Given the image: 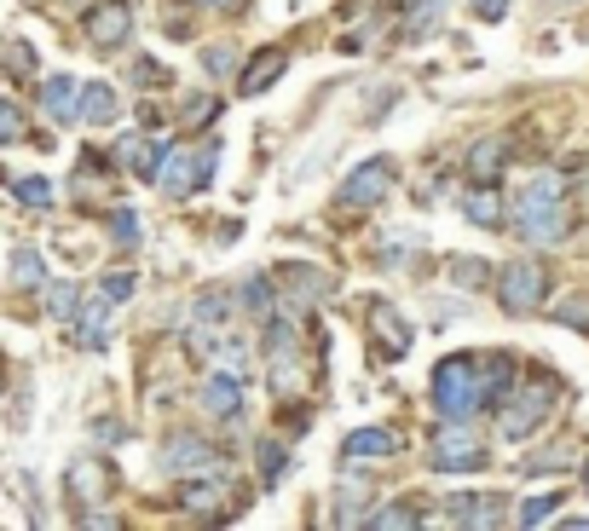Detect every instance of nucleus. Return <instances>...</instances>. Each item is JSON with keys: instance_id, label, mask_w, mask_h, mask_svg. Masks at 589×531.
<instances>
[{"instance_id": "f704fd0d", "label": "nucleus", "mask_w": 589, "mask_h": 531, "mask_svg": "<svg viewBox=\"0 0 589 531\" xmlns=\"http://www.w3.org/2000/svg\"><path fill=\"white\" fill-rule=\"evenodd\" d=\"M133 290H139L133 272H105V295H110V300H128Z\"/></svg>"}, {"instance_id": "72a5a7b5", "label": "nucleus", "mask_w": 589, "mask_h": 531, "mask_svg": "<svg viewBox=\"0 0 589 531\" xmlns=\"http://www.w3.org/2000/svg\"><path fill=\"white\" fill-rule=\"evenodd\" d=\"M283 468H290V462H283V445H260V480L278 485V480H283Z\"/></svg>"}, {"instance_id": "4468645a", "label": "nucleus", "mask_w": 589, "mask_h": 531, "mask_svg": "<svg viewBox=\"0 0 589 531\" xmlns=\"http://www.w3.org/2000/svg\"><path fill=\"white\" fill-rule=\"evenodd\" d=\"M75 341L81 346H105L110 341V295H98V300H87L75 312Z\"/></svg>"}, {"instance_id": "1a4fd4ad", "label": "nucleus", "mask_w": 589, "mask_h": 531, "mask_svg": "<svg viewBox=\"0 0 589 531\" xmlns=\"http://www.w3.org/2000/svg\"><path fill=\"white\" fill-rule=\"evenodd\" d=\"M364 312H370V335H376V346H381V358H399V353H411V330L399 323V312H393L388 300H370Z\"/></svg>"}, {"instance_id": "aec40b11", "label": "nucleus", "mask_w": 589, "mask_h": 531, "mask_svg": "<svg viewBox=\"0 0 589 531\" xmlns=\"http://www.w3.org/2000/svg\"><path fill=\"white\" fill-rule=\"evenodd\" d=\"M12 283L17 290H40L47 283V266H40L35 249H12Z\"/></svg>"}, {"instance_id": "dca6fc26", "label": "nucleus", "mask_w": 589, "mask_h": 531, "mask_svg": "<svg viewBox=\"0 0 589 531\" xmlns=\"http://www.w3.org/2000/svg\"><path fill=\"white\" fill-rule=\"evenodd\" d=\"M40 105H47L52 121H75V116H81L75 81H70V75H47V81H40Z\"/></svg>"}, {"instance_id": "f03ea898", "label": "nucleus", "mask_w": 589, "mask_h": 531, "mask_svg": "<svg viewBox=\"0 0 589 531\" xmlns=\"http://www.w3.org/2000/svg\"><path fill=\"white\" fill-rule=\"evenodd\" d=\"M434 411L445 422H469L480 411V364L474 358H445L434 370Z\"/></svg>"}, {"instance_id": "c756f323", "label": "nucleus", "mask_w": 589, "mask_h": 531, "mask_svg": "<svg viewBox=\"0 0 589 531\" xmlns=\"http://www.w3.org/2000/svg\"><path fill=\"white\" fill-rule=\"evenodd\" d=\"M110 243H121V249H133V243H139V214L133 209H116L110 214Z\"/></svg>"}, {"instance_id": "58836bf2", "label": "nucleus", "mask_w": 589, "mask_h": 531, "mask_svg": "<svg viewBox=\"0 0 589 531\" xmlns=\"http://www.w3.org/2000/svg\"><path fill=\"white\" fill-rule=\"evenodd\" d=\"M243 300H249V306H255V312H267V306H272V290H267V283H260V278H255V283H249V290H243Z\"/></svg>"}, {"instance_id": "a211bd4d", "label": "nucleus", "mask_w": 589, "mask_h": 531, "mask_svg": "<svg viewBox=\"0 0 589 531\" xmlns=\"http://www.w3.org/2000/svg\"><path fill=\"white\" fill-rule=\"evenodd\" d=\"M81 121H93V128H105V121H116V93L105 87V81L81 87Z\"/></svg>"}, {"instance_id": "7ed1b4c3", "label": "nucleus", "mask_w": 589, "mask_h": 531, "mask_svg": "<svg viewBox=\"0 0 589 531\" xmlns=\"http://www.w3.org/2000/svg\"><path fill=\"white\" fill-rule=\"evenodd\" d=\"M214 179V151H202V156H191V151H168L162 145V156H156V174H151V186H162L168 197H191V191H202Z\"/></svg>"}, {"instance_id": "cd10ccee", "label": "nucleus", "mask_w": 589, "mask_h": 531, "mask_svg": "<svg viewBox=\"0 0 589 531\" xmlns=\"http://www.w3.org/2000/svg\"><path fill=\"white\" fill-rule=\"evenodd\" d=\"M30 128H24V110L12 105V98H0V145H17Z\"/></svg>"}, {"instance_id": "f3484780", "label": "nucleus", "mask_w": 589, "mask_h": 531, "mask_svg": "<svg viewBox=\"0 0 589 531\" xmlns=\"http://www.w3.org/2000/svg\"><path fill=\"white\" fill-rule=\"evenodd\" d=\"M503 497H451V520L457 526H497L503 520Z\"/></svg>"}, {"instance_id": "39448f33", "label": "nucleus", "mask_w": 589, "mask_h": 531, "mask_svg": "<svg viewBox=\"0 0 589 531\" xmlns=\"http://www.w3.org/2000/svg\"><path fill=\"white\" fill-rule=\"evenodd\" d=\"M434 468L439 474H474V468H485V445L474 439L469 422H445L439 439H434Z\"/></svg>"}, {"instance_id": "5701e85b", "label": "nucleus", "mask_w": 589, "mask_h": 531, "mask_svg": "<svg viewBox=\"0 0 589 531\" xmlns=\"http://www.w3.org/2000/svg\"><path fill=\"white\" fill-rule=\"evenodd\" d=\"M12 191L17 202H30V209H52V186L40 174H24V179H12Z\"/></svg>"}, {"instance_id": "7c9ffc66", "label": "nucleus", "mask_w": 589, "mask_h": 531, "mask_svg": "<svg viewBox=\"0 0 589 531\" xmlns=\"http://www.w3.org/2000/svg\"><path fill=\"white\" fill-rule=\"evenodd\" d=\"M179 503H186L191 515H214V503H220V485H186V492H179Z\"/></svg>"}, {"instance_id": "423d86ee", "label": "nucleus", "mask_w": 589, "mask_h": 531, "mask_svg": "<svg viewBox=\"0 0 589 531\" xmlns=\"http://www.w3.org/2000/svg\"><path fill=\"white\" fill-rule=\"evenodd\" d=\"M81 35H87V47H98V52L128 47V35H133V7H128V0H98V7L81 17Z\"/></svg>"}, {"instance_id": "a878e982", "label": "nucleus", "mask_w": 589, "mask_h": 531, "mask_svg": "<svg viewBox=\"0 0 589 531\" xmlns=\"http://www.w3.org/2000/svg\"><path fill=\"white\" fill-rule=\"evenodd\" d=\"M462 209H469V220H480V226H497V220L509 214V209H503V202H497L492 191H474L469 202H462Z\"/></svg>"}, {"instance_id": "4c0bfd02", "label": "nucleus", "mask_w": 589, "mask_h": 531, "mask_svg": "<svg viewBox=\"0 0 589 531\" xmlns=\"http://www.w3.org/2000/svg\"><path fill=\"white\" fill-rule=\"evenodd\" d=\"M434 12H439V0H411V30H428Z\"/></svg>"}, {"instance_id": "ea45409f", "label": "nucleus", "mask_w": 589, "mask_h": 531, "mask_svg": "<svg viewBox=\"0 0 589 531\" xmlns=\"http://www.w3.org/2000/svg\"><path fill=\"white\" fill-rule=\"evenodd\" d=\"M47 306H52V312H58V318H64V312H70V306H75V290H70V283H58V290L47 295Z\"/></svg>"}, {"instance_id": "bb28decb", "label": "nucleus", "mask_w": 589, "mask_h": 531, "mask_svg": "<svg viewBox=\"0 0 589 531\" xmlns=\"http://www.w3.org/2000/svg\"><path fill=\"white\" fill-rule=\"evenodd\" d=\"M283 278H290L301 295H318V300L330 295V278H323V272H313V266H290V272H283Z\"/></svg>"}, {"instance_id": "9b49d317", "label": "nucleus", "mask_w": 589, "mask_h": 531, "mask_svg": "<svg viewBox=\"0 0 589 531\" xmlns=\"http://www.w3.org/2000/svg\"><path fill=\"white\" fill-rule=\"evenodd\" d=\"M168 474H179V480H191V474H220V457H214L202 439H174V445H168Z\"/></svg>"}, {"instance_id": "412c9836", "label": "nucleus", "mask_w": 589, "mask_h": 531, "mask_svg": "<svg viewBox=\"0 0 589 531\" xmlns=\"http://www.w3.org/2000/svg\"><path fill=\"white\" fill-rule=\"evenodd\" d=\"M105 485H110V474L98 462H81L75 474H70V492L81 497V503H93V497H105Z\"/></svg>"}, {"instance_id": "6e6552de", "label": "nucleus", "mask_w": 589, "mask_h": 531, "mask_svg": "<svg viewBox=\"0 0 589 531\" xmlns=\"http://www.w3.org/2000/svg\"><path fill=\"white\" fill-rule=\"evenodd\" d=\"M550 399H555V387H526V393L503 411V439H526V434H538V422L550 416Z\"/></svg>"}, {"instance_id": "37998d69", "label": "nucleus", "mask_w": 589, "mask_h": 531, "mask_svg": "<svg viewBox=\"0 0 589 531\" xmlns=\"http://www.w3.org/2000/svg\"><path fill=\"white\" fill-rule=\"evenodd\" d=\"M584 492H589V462H584Z\"/></svg>"}, {"instance_id": "e433bc0d", "label": "nucleus", "mask_w": 589, "mask_h": 531, "mask_svg": "<svg viewBox=\"0 0 589 531\" xmlns=\"http://www.w3.org/2000/svg\"><path fill=\"white\" fill-rule=\"evenodd\" d=\"M202 64H209L214 75H226V70L237 64V52H232V47H209V52H202Z\"/></svg>"}, {"instance_id": "f8f14e48", "label": "nucleus", "mask_w": 589, "mask_h": 531, "mask_svg": "<svg viewBox=\"0 0 589 531\" xmlns=\"http://www.w3.org/2000/svg\"><path fill=\"white\" fill-rule=\"evenodd\" d=\"M393 451H399L393 427H358V434H347V445H341L347 462H376V457H393Z\"/></svg>"}, {"instance_id": "a19ab883", "label": "nucleus", "mask_w": 589, "mask_h": 531, "mask_svg": "<svg viewBox=\"0 0 589 531\" xmlns=\"http://www.w3.org/2000/svg\"><path fill=\"white\" fill-rule=\"evenodd\" d=\"M133 75H139V81H168V70H162V64H151V58H139V64H133Z\"/></svg>"}, {"instance_id": "b1692460", "label": "nucleus", "mask_w": 589, "mask_h": 531, "mask_svg": "<svg viewBox=\"0 0 589 531\" xmlns=\"http://www.w3.org/2000/svg\"><path fill=\"white\" fill-rule=\"evenodd\" d=\"M0 64H7L12 75H35V52H30V40H0Z\"/></svg>"}, {"instance_id": "f257e3e1", "label": "nucleus", "mask_w": 589, "mask_h": 531, "mask_svg": "<svg viewBox=\"0 0 589 531\" xmlns=\"http://www.w3.org/2000/svg\"><path fill=\"white\" fill-rule=\"evenodd\" d=\"M509 220L526 243L550 249V243L566 237V186L561 179H532V186H520V197L509 202Z\"/></svg>"}, {"instance_id": "473e14b6", "label": "nucleus", "mask_w": 589, "mask_h": 531, "mask_svg": "<svg viewBox=\"0 0 589 531\" xmlns=\"http://www.w3.org/2000/svg\"><path fill=\"white\" fill-rule=\"evenodd\" d=\"M197 323H202V330H226V300H220V295H202V300H197Z\"/></svg>"}, {"instance_id": "4be33fe9", "label": "nucleus", "mask_w": 589, "mask_h": 531, "mask_svg": "<svg viewBox=\"0 0 589 531\" xmlns=\"http://www.w3.org/2000/svg\"><path fill=\"white\" fill-rule=\"evenodd\" d=\"M445 272H451V283H462V290H480V283L492 278V266L474 260V255H457L451 266H445Z\"/></svg>"}, {"instance_id": "c85d7f7f", "label": "nucleus", "mask_w": 589, "mask_h": 531, "mask_svg": "<svg viewBox=\"0 0 589 531\" xmlns=\"http://www.w3.org/2000/svg\"><path fill=\"white\" fill-rule=\"evenodd\" d=\"M555 323H566V330H589V295H573L555 306Z\"/></svg>"}, {"instance_id": "0eeeda50", "label": "nucleus", "mask_w": 589, "mask_h": 531, "mask_svg": "<svg viewBox=\"0 0 589 531\" xmlns=\"http://www.w3.org/2000/svg\"><path fill=\"white\" fill-rule=\"evenodd\" d=\"M393 156H370V162H358V168L347 174V186H341V209H376L381 197L393 191Z\"/></svg>"}, {"instance_id": "9d476101", "label": "nucleus", "mask_w": 589, "mask_h": 531, "mask_svg": "<svg viewBox=\"0 0 589 531\" xmlns=\"http://www.w3.org/2000/svg\"><path fill=\"white\" fill-rule=\"evenodd\" d=\"M202 411H209V416H220V422H237L243 416V381L226 370V376H209V381H202Z\"/></svg>"}, {"instance_id": "79ce46f5", "label": "nucleus", "mask_w": 589, "mask_h": 531, "mask_svg": "<svg viewBox=\"0 0 589 531\" xmlns=\"http://www.w3.org/2000/svg\"><path fill=\"white\" fill-rule=\"evenodd\" d=\"M197 7H226V0H197Z\"/></svg>"}, {"instance_id": "2eb2a0df", "label": "nucleus", "mask_w": 589, "mask_h": 531, "mask_svg": "<svg viewBox=\"0 0 589 531\" xmlns=\"http://www.w3.org/2000/svg\"><path fill=\"white\" fill-rule=\"evenodd\" d=\"M283 70H290V52H283V47H272V52H260L255 64L243 70V81H237V93H249V98H255V93H267V87H272V81H278Z\"/></svg>"}, {"instance_id": "ddd939ff", "label": "nucleus", "mask_w": 589, "mask_h": 531, "mask_svg": "<svg viewBox=\"0 0 589 531\" xmlns=\"http://www.w3.org/2000/svg\"><path fill=\"white\" fill-rule=\"evenodd\" d=\"M503 168H509V139H474V151H469V179L474 186H492Z\"/></svg>"}, {"instance_id": "2f4dec72", "label": "nucleus", "mask_w": 589, "mask_h": 531, "mask_svg": "<svg viewBox=\"0 0 589 531\" xmlns=\"http://www.w3.org/2000/svg\"><path fill=\"white\" fill-rule=\"evenodd\" d=\"M364 526H376V531H399V526H416V508H411V503H393L388 515H370Z\"/></svg>"}, {"instance_id": "393cba45", "label": "nucleus", "mask_w": 589, "mask_h": 531, "mask_svg": "<svg viewBox=\"0 0 589 531\" xmlns=\"http://www.w3.org/2000/svg\"><path fill=\"white\" fill-rule=\"evenodd\" d=\"M555 508H561V492H543V497H526L515 520H520V526H543V520L555 515Z\"/></svg>"}, {"instance_id": "c9c22d12", "label": "nucleus", "mask_w": 589, "mask_h": 531, "mask_svg": "<svg viewBox=\"0 0 589 531\" xmlns=\"http://www.w3.org/2000/svg\"><path fill=\"white\" fill-rule=\"evenodd\" d=\"M469 7H474L480 24H503V17H509V0H469Z\"/></svg>"}, {"instance_id": "20e7f679", "label": "nucleus", "mask_w": 589, "mask_h": 531, "mask_svg": "<svg viewBox=\"0 0 589 531\" xmlns=\"http://www.w3.org/2000/svg\"><path fill=\"white\" fill-rule=\"evenodd\" d=\"M543 295H550V278H543V266L538 260H515V266H503L497 272V300L509 306V312H538Z\"/></svg>"}, {"instance_id": "6ab92c4d", "label": "nucleus", "mask_w": 589, "mask_h": 531, "mask_svg": "<svg viewBox=\"0 0 589 531\" xmlns=\"http://www.w3.org/2000/svg\"><path fill=\"white\" fill-rule=\"evenodd\" d=\"M509 387H515V358L497 353V358L480 370V399H497V393H509Z\"/></svg>"}]
</instances>
